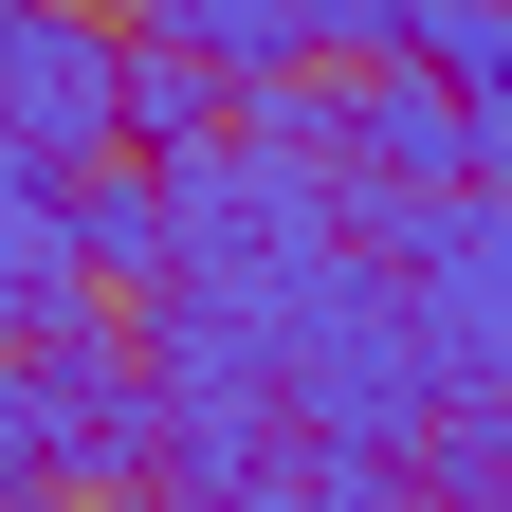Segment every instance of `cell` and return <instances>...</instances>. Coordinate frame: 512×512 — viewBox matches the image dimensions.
<instances>
[{"label":"cell","instance_id":"1","mask_svg":"<svg viewBox=\"0 0 512 512\" xmlns=\"http://www.w3.org/2000/svg\"><path fill=\"white\" fill-rule=\"evenodd\" d=\"M384 275H403V330H421V384L439 403H512V202H403L384 238Z\"/></svg>","mask_w":512,"mask_h":512},{"label":"cell","instance_id":"2","mask_svg":"<svg viewBox=\"0 0 512 512\" xmlns=\"http://www.w3.org/2000/svg\"><path fill=\"white\" fill-rule=\"evenodd\" d=\"M165 458V403H147V366L92 348V330H37V348H0V476H147Z\"/></svg>","mask_w":512,"mask_h":512},{"label":"cell","instance_id":"3","mask_svg":"<svg viewBox=\"0 0 512 512\" xmlns=\"http://www.w3.org/2000/svg\"><path fill=\"white\" fill-rule=\"evenodd\" d=\"M0 128L37 165H110L128 147V37L110 0H0Z\"/></svg>","mask_w":512,"mask_h":512},{"label":"cell","instance_id":"4","mask_svg":"<svg viewBox=\"0 0 512 512\" xmlns=\"http://www.w3.org/2000/svg\"><path fill=\"white\" fill-rule=\"evenodd\" d=\"M311 128H330L348 202H439V183H476V110L439 92L421 55H366V92H330Z\"/></svg>","mask_w":512,"mask_h":512},{"label":"cell","instance_id":"5","mask_svg":"<svg viewBox=\"0 0 512 512\" xmlns=\"http://www.w3.org/2000/svg\"><path fill=\"white\" fill-rule=\"evenodd\" d=\"M92 311V220H74V165H37L19 128H0V348L74 330Z\"/></svg>","mask_w":512,"mask_h":512},{"label":"cell","instance_id":"6","mask_svg":"<svg viewBox=\"0 0 512 512\" xmlns=\"http://www.w3.org/2000/svg\"><path fill=\"white\" fill-rule=\"evenodd\" d=\"M128 19H147L165 55H202L220 92H275V74H311V19H293V0H128Z\"/></svg>","mask_w":512,"mask_h":512},{"label":"cell","instance_id":"7","mask_svg":"<svg viewBox=\"0 0 512 512\" xmlns=\"http://www.w3.org/2000/svg\"><path fill=\"white\" fill-rule=\"evenodd\" d=\"M421 494L439 512H512V403H439L421 421Z\"/></svg>","mask_w":512,"mask_h":512},{"label":"cell","instance_id":"8","mask_svg":"<svg viewBox=\"0 0 512 512\" xmlns=\"http://www.w3.org/2000/svg\"><path fill=\"white\" fill-rule=\"evenodd\" d=\"M403 55L439 92H512V0H403Z\"/></svg>","mask_w":512,"mask_h":512},{"label":"cell","instance_id":"9","mask_svg":"<svg viewBox=\"0 0 512 512\" xmlns=\"http://www.w3.org/2000/svg\"><path fill=\"white\" fill-rule=\"evenodd\" d=\"M202 128H220V74H202V55H128V165H165V147H202Z\"/></svg>","mask_w":512,"mask_h":512},{"label":"cell","instance_id":"10","mask_svg":"<svg viewBox=\"0 0 512 512\" xmlns=\"http://www.w3.org/2000/svg\"><path fill=\"white\" fill-rule=\"evenodd\" d=\"M311 55H403V0H293Z\"/></svg>","mask_w":512,"mask_h":512},{"label":"cell","instance_id":"11","mask_svg":"<svg viewBox=\"0 0 512 512\" xmlns=\"http://www.w3.org/2000/svg\"><path fill=\"white\" fill-rule=\"evenodd\" d=\"M183 512H311L293 476H238V494H183Z\"/></svg>","mask_w":512,"mask_h":512},{"label":"cell","instance_id":"12","mask_svg":"<svg viewBox=\"0 0 512 512\" xmlns=\"http://www.w3.org/2000/svg\"><path fill=\"white\" fill-rule=\"evenodd\" d=\"M0 512H92V494L74 476H0Z\"/></svg>","mask_w":512,"mask_h":512}]
</instances>
